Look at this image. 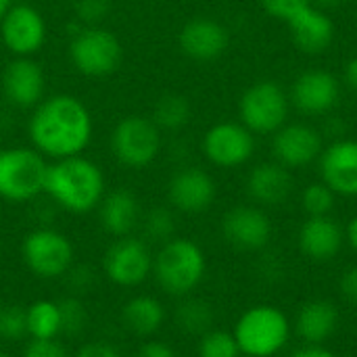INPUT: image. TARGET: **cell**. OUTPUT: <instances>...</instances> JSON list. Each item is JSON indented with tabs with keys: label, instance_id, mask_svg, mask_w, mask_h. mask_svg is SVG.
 Listing matches in <instances>:
<instances>
[{
	"label": "cell",
	"instance_id": "obj_1",
	"mask_svg": "<svg viewBox=\"0 0 357 357\" xmlns=\"http://www.w3.org/2000/svg\"><path fill=\"white\" fill-rule=\"evenodd\" d=\"M29 136L42 153L54 159L75 157L92 136L90 111L75 96H52L38 105L29 121Z\"/></svg>",
	"mask_w": 357,
	"mask_h": 357
},
{
	"label": "cell",
	"instance_id": "obj_2",
	"mask_svg": "<svg viewBox=\"0 0 357 357\" xmlns=\"http://www.w3.org/2000/svg\"><path fill=\"white\" fill-rule=\"evenodd\" d=\"M44 192H48L63 209L86 213L102 201L105 178L96 163L75 155L59 159L48 167Z\"/></svg>",
	"mask_w": 357,
	"mask_h": 357
},
{
	"label": "cell",
	"instance_id": "obj_3",
	"mask_svg": "<svg viewBox=\"0 0 357 357\" xmlns=\"http://www.w3.org/2000/svg\"><path fill=\"white\" fill-rule=\"evenodd\" d=\"M153 272L165 293L174 297H186L205 278L207 259L195 241L169 238L153 259Z\"/></svg>",
	"mask_w": 357,
	"mask_h": 357
},
{
	"label": "cell",
	"instance_id": "obj_4",
	"mask_svg": "<svg viewBox=\"0 0 357 357\" xmlns=\"http://www.w3.org/2000/svg\"><path fill=\"white\" fill-rule=\"evenodd\" d=\"M232 335L243 356L272 357L289 343L291 324L278 307L255 305L238 318Z\"/></svg>",
	"mask_w": 357,
	"mask_h": 357
},
{
	"label": "cell",
	"instance_id": "obj_5",
	"mask_svg": "<svg viewBox=\"0 0 357 357\" xmlns=\"http://www.w3.org/2000/svg\"><path fill=\"white\" fill-rule=\"evenodd\" d=\"M48 165L31 149H8L0 153V197L29 201L44 190Z\"/></svg>",
	"mask_w": 357,
	"mask_h": 357
},
{
	"label": "cell",
	"instance_id": "obj_6",
	"mask_svg": "<svg viewBox=\"0 0 357 357\" xmlns=\"http://www.w3.org/2000/svg\"><path fill=\"white\" fill-rule=\"evenodd\" d=\"M289 96L276 82H257L241 96L238 113L243 126L257 134H270L284 126Z\"/></svg>",
	"mask_w": 357,
	"mask_h": 357
},
{
	"label": "cell",
	"instance_id": "obj_7",
	"mask_svg": "<svg viewBox=\"0 0 357 357\" xmlns=\"http://www.w3.org/2000/svg\"><path fill=\"white\" fill-rule=\"evenodd\" d=\"M69 54L79 73L90 77H102L119 69L123 50L121 42L109 29L88 27L73 38Z\"/></svg>",
	"mask_w": 357,
	"mask_h": 357
},
{
	"label": "cell",
	"instance_id": "obj_8",
	"mask_svg": "<svg viewBox=\"0 0 357 357\" xmlns=\"http://www.w3.org/2000/svg\"><path fill=\"white\" fill-rule=\"evenodd\" d=\"M111 146L115 157L128 167H146L161 151V134L153 119L130 115L113 130Z\"/></svg>",
	"mask_w": 357,
	"mask_h": 357
},
{
	"label": "cell",
	"instance_id": "obj_9",
	"mask_svg": "<svg viewBox=\"0 0 357 357\" xmlns=\"http://www.w3.org/2000/svg\"><path fill=\"white\" fill-rule=\"evenodd\" d=\"M23 261L38 278H59L73 264L71 241L50 228L33 230L23 241Z\"/></svg>",
	"mask_w": 357,
	"mask_h": 357
},
{
	"label": "cell",
	"instance_id": "obj_10",
	"mask_svg": "<svg viewBox=\"0 0 357 357\" xmlns=\"http://www.w3.org/2000/svg\"><path fill=\"white\" fill-rule=\"evenodd\" d=\"M105 274L113 284L138 287L153 272V257L140 238H117L105 253Z\"/></svg>",
	"mask_w": 357,
	"mask_h": 357
},
{
	"label": "cell",
	"instance_id": "obj_11",
	"mask_svg": "<svg viewBox=\"0 0 357 357\" xmlns=\"http://www.w3.org/2000/svg\"><path fill=\"white\" fill-rule=\"evenodd\" d=\"M207 159L220 167H238L247 163L255 151V138L243 123L224 121L213 126L203 138Z\"/></svg>",
	"mask_w": 357,
	"mask_h": 357
},
{
	"label": "cell",
	"instance_id": "obj_12",
	"mask_svg": "<svg viewBox=\"0 0 357 357\" xmlns=\"http://www.w3.org/2000/svg\"><path fill=\"white\" fill-rule=\"evenodd\" d=\"M0 21H2L0 25L2 42L13 54L29 56L44 44L46 25L42 15L33 6L27 4L10 6Z\"/></svg>",
	"mask_w": 357,
	"mask_h": 357
},
{
	"label": "cell",
	"instance_id": "obj_13",
	"mask_svg": "<svg viewBox=\"0 0 357 357\" xmlns=\"http://www.w3.org/2000/svg\"><path fill=\"white\" fill-rule=\"evenodd\" d=\"M222 232L232 247L243 251H259L272 238V222L259 207L238 205L224 215Z\"/></svg>",
	"mask_w": 357,
	"mask_h": 357
},
{
	"label": "cell",
	"instance_id": "obj_14",
	"mask_svg": "<svg viewBox=\"0 0 357 357\" xmlns=\"http://www.w3.org/2000/svg\"><path fill=\"white\" fill-rule=\"evenodd\" d=\"M324 151L322 134L310 126L293 123L276 130L272 153L284 167H305Z\"/></svg>",
	"mask_w": 357,
	"mask_h": 357
},
{
	"label": "cell",
	"instance_id": "obj_15",
	"mask_svg": "<svg viewBox=\"0 0 357 357\" xmlns=\"http://www.w3.org/2000/svg\"><path fill=\"white\" fill-rule=\"evenodd\" d=\"M322 182L343 197H357V140H337L320 155Z\"/></svg>",
	"mask_w": 357,
	"mask_h": 357
},
{
	"label": "cell",
	"instance_id": "obj_16",
	"mask_svg": "<svg viewBox=\"0 0 357 357\" xmlns=\"http://www.w3.org/2000/svg\"><path fill=\"white\" fill-rule=\"evenodd\" d=\"M339 79L324 69L303 71L293 84V105L310 115L328 113L339 100Z\"/></svg>",
	"mask_w": 357,
	"mask_h": 357
},
{
	"label": "cell",
	"instance_id": "obj_17",
	"mask_svg": "<svg viewBox=\"0 0 357 357\" xmlns=\"http://www.w3.org/2000/svg\"><path fill=\"white\" fill-rule=\"evenodd\" d=\"M180 48L195 61H213L222 56L230 44L228 29L215 19L199 17L188 21L180 31Z\"/></svg>",
	"mask_w": 357,
	"mask_h": 357
},
{
	"label": "cell",
	"instance_id": "obj_18",
	"mask_svg": "<svg viewBox=\"0 0 357 357\" xmlns=\"http://www.w3.org/2000/svg\"><path fill=\"white\" fill-rule=\"evenodd\" d=\"M169 201L184 213H201L215 201V182L199 167L180 169L169 182Z\"/></svg>",
	"mask_w": 357,
	"mask_h": 357
},
{
	"label": "cell",
	"instance_id": "obj_19",
	"mask_svg": "<svg viewBox=\"0 0 357 357\" xmlns=\"http://www.w3.org/2000/svg\"><path fill=\"white\" fill-rule=\"evenodd\" d=\"M287 25H289L293 44L307 54L324 52L335 40V23L324 10L312 4L301 8L297 15H293L287 21Z\"/></svg>",
	"mask_w": 357,
	"mask_h": 357
},
{
	"label": "cell",
	"instance_id": "obj_20",
	"mask_svg": "<svg viewBox=\"0 0 357 357\" xmlns=\"http://www.w3.org/2000/svg\"><path fill=\"white\" fill-rule=\"evenodd\" d=\"M2 88L6 98L17 107H36L44 94V73L38 63L27 56L10 61L2 73Z\"/></svg>",
	"mask_w": 357,
	"mask_h": 357
},
{
	"label": "cell",
	"instance_id": "obj_21",
	"mask_svg": "<svg viewBox=\"0 0 357 357\" xmlns=\"http://www.w3.org/2000/svg\"><path fill=\"white\" fill-rule=\"evenodd\" d=\"M343 236V228L331 215L307 218L299 230V247L305 257L314 261H328L339 255Z\"/></svg>",
	"mask_w": 357,
	"mask_h": 357
},
{
	"label": "cell",
	"instance_id": "obj_22",
	"mask_svg": "<svg viewBox=\"0 0 357 357\" xmlns=\"http://www.w3.org/2000/svg\"><path fill=\"white\" fill-rule=\"evenodd\" d=\"M295 188L289 167L282 163H261L251 169L247 180V190L253 201L261 205H280L284 203Z\"/></svg>",
	"mask_w": 357,
	"mask_h": 357
},
{
	"label": "cell",
	"instance_id": "obj_23",
	"mask_svg": "<svg viewBox=\"0 0 357 357\" xmlns=\"http://www.w3.org/2000/svg\"><path fill=\"white\" fill-rule=\"evenodd\" d=\"M339 326V310L328 299H314L307 301L295 320L297 335L307 345H322L328 341Z\"/></svg>",
	"mask_w": 357,
	"mask_h": 357
},
{
	"label": "cell",
	"instance_id": "obj_24",
	"mask_svg": "<svg viewBox=\"0 0 357 357\" xmlns=\"http://www.w3.org/2000/svg\"><path fill=\"white\" fill-rule=\"evenodd\" d=\"M138 220H140V203L132 190L119 188L102 199L100 222L109 234H113L117 238L130 236V232L136 228Z\"/></svg>",
	"mask_w": 357,
	"mask_h": 357
},
{
	"label": "cell",
	"instance_id": "obj_25",
	"mask_svg": "<svg viewBox=\"0 0 357 357\" xmlns=\"http://www.w3.org/2000/svg\"><path fill=\"white\" fill-rule=\"evenodd\" d=\"M121 316H123V324L132 333H136L140 337H151L163 326L165 310L159 299H155L151 295H138V297H132L123 305Z\"/></svg>",
	"mask_w": 357,
	"mask_h": 357
},
{
	"label": "cell",
	"instance_id": "obj_26",
	"mask_svg": "<svg viewBox=\"0 0 357 357\" xmlns=\"http://www.w3.org/2000/svg\"><path fill=\"white\" fill-rule=\"evenodd\" d=\"M27 335L31 339H56L61 335V310L59 303L40 299L25 307Z\"/></svg>",
	"mask_w": 357,
	"mask_h": 357
},
{
	"label": "cell",
	"instance_id": "obj_27",
	"mask_svg": "<svg viewBox=\"0 0 357 357\" xmlns=\"http://www.w3.org/2000/svg\"><path fill=\"white\" fill-rule=\"evenodd\" d=\"M176 322L188 335H205L213 326V307L203 299L188 297L178 305Z\"/></svg>",
	"mask_w": 357,
	"mask_h": 357
},
{
	"label": "cell",
	"instance_id": "obj_28",
	"mask_svg": "<svg viewBox=\"0 0 357 357\" xmlns=\"http://www.w3.org/2000/svg\"><path fill=\"white\" fill-rule=\"evenodd\" d=\"M190 119V105L182 94H165L157 100L153 121L163 130H180Z\"/></svg>",
	"mask_w": 357,
	"mask_h": 357
},
{
	"label": "cell",
	"instance_id": "obj_29",
	"mask_svg": "<svg viewBox=\"0 0 357 357\" xmlns=\"http://www.w3.org/2000/svg\"><path fill=\"white\" fill-rule=\"evenodd\" d=\"M201 357H238L241 349L232 333L226 331H209L201 337L199 343Z\"/></svg>",
	"mask_w": 357,
	"mask_h": 357
},
{
	"label": "cell",
	"instance_id": "obj_30",
	"mask_svg": "<svg viewBox=\"0 0 357 357\" xmlns=\"http://www.w3.org/2000/svg\"><path fill=\"white\" fill-rule=\"evenodd\" d=\"M301 205L310 218L331 215V211L335 207V192L324 182L310 184L301 195Z\"/></svg>",
	"mask_w": 357,
	"mask_h": 357
},
{
	"label": "cell",
	"instance_id": "obj_31",
	"mask_svg": "<svg viewBox=\"0 0 357 357\" xmlns=\"http://www.w3.org/2000/svg\"><path fill=\"white\" fill-rule=\"evenodd\" d=\"M59 310H61V333L67 337H77L88 324V314L84 303L75 297H67L59 301Z\"/></svg>",
	"mask_w": 357,
	"mask_h": 357
},
{
	"label": "cell",
	"instance_id": "obj_32",
	"mask_svg": "<svg viewBox=\"0 0 357 357\" xmlns=\"http://www.w3.org/2000/svg\"><path fill=\"white\" fill-rule=\"evenodd\" d=\"M27 337V314L21 305H2L0 307V339L21 341Z\"/></svg>",
	"mask_w": 357,
	"mask_h": 357
},
{
	"label": "cell",
	"instance_id": "obj_33",
	"mask_svg": "<svg viewBox=\"0 0 357 357\" xmlns=\"http://www.w3.org/2000/svg\"><path fill=\"white\" fill-rule=\"evenodd\" d=\"M176 230V220L174 213L165 207H155L146 213L144 218V232L153 241H163L167 243L174 236Z\"/></svg>",
	"mask_w": 357,
	"mask_h": 357
},
{
	"label": "cell",
	"instance_id": "obj_34",
	"mask_svg": "<svg viewBox=\"0 0 357 357\" xmlns=\"http://www.w3.org/2000/svg\"><path fill=\"white\" fill-rule=\"evenodd\" d=\"M259 2H261V6H264L272 17H278V19H282L284 23H287L293 15H297L301 8L310 6V0H259Z\"/></svg>",
	"mask_w": 357,
	"mask_h": 357
},
{
	"label": "cell",
	"instance_id": "obj_35",
	"mask_svg": "<svg viewBox=\"0 0 357 357\" xmlns=\"http://www.w3.org/2000/svg\"><path fill=\"white\" fill-rule=\"evenodd\" d=\"M23 357H69L56 339H31Z\"/></svg>",
	"mask_w": 357,
	"mask_h": 357
},
{
	"label": "cell",
	"instance_id": "obj_36",
	"mask_svg": "<svg viewBox=\"0 0 357 357\" xmlns=\"http://www.w3.org/2000/svg\"><path fill=\"white\" fill-rule=\"evenodd\" d=\"M107 13V0H79L77 2V17L84 21H96L102 19Z\"/></svg>",
	"mask_w": 357,
	"mask_h": 357
},
{
	"label": "cell",
	"instance_id": "obj_37",
	"mask_svg": "<svg viewBox=\"0 0 357 357\" xmlns=\"http://www.w3.org/2000/svg\"><path fill=\"white\" fill-rule=\"evenodd\" d=\"M73 357H121V354L109 343L94 341V343H86L84 347H79Z\"/></svg>",
	"mask_w": 357,
	"mask_h": 357
},
{
	"label": "cell",
	"instance_id": "obj_38",
	"mask_svg": "<svg viewBox=\"0 0 357 357\" xmlns=\"http://www.w3.org/2000/svg\"><path fill=\"white\" fill-rule=\"evenodd\" d=\"M341 293H343V297L349 303L357 305V266L349 268L343 274V278H341Z\"/></svg>",
	"mask_w": 357,
	"mask_h": 357
},
{
	"label": "cell",
	"instance_id": "obj_39",
	"mask_svg": "<svg viewBox=\"0 0 357 357\" xmlns=\"http://www.w3.org/2000/svg\"><path fill=\"white\" fill-rule=\"evenodd\" d=\"M138 357H176V351L161 341H149L140 347Z\"/></svg>",
	"mask_w": 357,
	"mask_h": 357
},
{
	"label": "cell",
	"instance_id": "obj_40",
	"mask_svg": "<svg viewBox=\"0 0 357 357\" xmlns=\"http://www.w3.org/2000/svg\"><path fill=\"white\" fill-rule=\"evenodd\" d=\"M291 357H337L331 349L322 347V345H307L299 351H295Z\"/></svg>",
	"mask_w": 357,
	"mask_h": 357
},
{
	"label": "cell",
	"instance_id": "obj_41",
	"mask_svg": "<svg viewBox=\"0 0 357 357\" xmlns=\"http://www.w3.org/2000/svg\"><path fill=\"white\" fill-rule=\"evenodd\" d=\"M345 82L351 90L357 92V56H354L345 67Z\"/></svg>",
	"mask_w": 357,
	"mask_h": 357
},
{
	"label": "cell",
	"instance_id": "obj_42",
	"mask_svg": "<svg viewBox=\"0 0 357 357\" xmlns=\"http://www.w3.org/2000/svg\"><path fill=\"white\" fill-rule=\"evenodd\" d=\"M345 0H310V4L312 6H316V8H320V10H333V8H339L341 4H343Z\"/></svg>",
	"mask_w": 357,
	"mask_h": 357
},
{
	"label": "cell",
	"instance_id": "obj_43",
	"mask_svg": "<svg viewBox=\"0 0 357 357\" xmlns=\"http://www.w3.org/2000/svg\"><path fill=\"white\" fill-rule=\"evenodd\" d=\"M345 236H347V243L357 251V215L347 224V230H345Z\"/></svg>",
	"mask_w": 357,
	"mask_h": 357
},
{
	"label": "cell",
	"instance_id": "obj_44",
	"mask_svg": "<svg viewBox=\"0 0 357 357\" xmlns=\"http://www.w3.org/2000/svg\"><path fill=\"white\" fill-rule=\"evenodd\" d=\"M8 8H10V0H0V19L6 15Z\"/></svg>",
	"mask_w": 357,
	"mask_h": 357
},
{
	"label": "cell",
	"instance_id": "obj_45",
	"mask_svg": "<svg viewBox=\"0 0 357 357\" xmlns=\"http://www.w3.org/2000/svg\"><path fill=\"white\" fill-rule=\"evenodd\" d=\"M0 357H13L10 354H6V351H0Z\"/></svg>",
	"mask_w": 357,
	"mask_h": 357
},
{
	"label": "cell",
	"instance_id": "obj_46",
	"mask_svg": "<svg viewBox=\"0 0 357 357\" xmlns=\"http://www.w3.org/2000/svg\"><path fill=\"white\" fill-rule=\"evenodd\" d=\"M238 357H255V356H238Z\"/></svg>",
	"mask_w": 357,
	"mask_h": 357
}]
</instances>
